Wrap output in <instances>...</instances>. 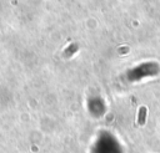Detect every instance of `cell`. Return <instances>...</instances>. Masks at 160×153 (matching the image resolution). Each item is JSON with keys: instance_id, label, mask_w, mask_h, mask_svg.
I'll list each match as a JSON object with an SVG mask.
<instances>
[{"instance_id": "6da1fadb", "label": "cell", "mask_w": 160, "mask_h": 153, "mask_svg": "<svg viewBox=\"0 0 160 153\" xmlns=\"http://www.w3.org/2000/svg\"><path fill=\"white\" fill-rule=\"evenodd\" d=\"M145 117H146V107L141 106L139 108V112H138V124L139 126L145 124Z\"/></svg>"}]
</instances>
